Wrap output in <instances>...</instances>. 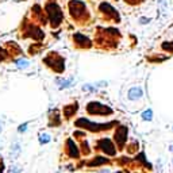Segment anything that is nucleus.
Masks as SVG:
<instances>
[{
    "label": "nucleus",
    "mask_w": 173,
    "mask_h": 173,
    "mask_svg": "<svg viewBox=\"0 0 173 173\" xmlns=\"http://www.w3.org/2000/svg\"><path fill=\"white\" fill-rule=\"evenodd\" d=\"M48 14H49L50 22H52V26H57L62 18L61 8L57 4H54V3H50V4H48Z\"/></svg>",
    "instance_id": "1"
},
{
    "label": "nucleus",
    "mask_w": 173,
    "mask_h": 173,
    "mask_svg": "<svg viewBox=\"0 0 173 173\" xmlns=\"http://www.w3.org/2000/svg\"><path fill=\"white\" fill-rule=\"evenodd\" d=\"M100 147H102V149L104 150L107 154H110V156H114V154H115L114 145H112V142H111L110 139H103V141H100Z\"/></svg>",
    "instance_id": "2"
},
{
    "label": "nucleus",
    "mask_w": 173,
    "mask_h": 173,
    "mask_svg": "<svg viewBox=\"0 0 173 173\" xmlns=\"http://www.w3.org/2000/svg\"><path fill=\"white\" fill-rule=\"evenodd\" d=\"M142 96V89L141 88H131L128 91V99H138V97Z\"/></svg>",
    "instance_id": "3"
},
{
    "label": "nucleus",
    "mask_w": 173,
    "mask_h": 173,
    "mask_svg": "<svg viewBox=\"0 0 173 173\" xmlns=\"http://www.w3.org/2000/svg\"><path fill=\"white\" fill-rule=\"evenodd\" d=\"M68 146H69V152H72V157H77V156H78V152H77L76 146H74L73 141L69 139V141H68Z\"/></svg>",
    "instance_id": "4"
},
{
    "label": "nucleus",
    "mask_w": 173,
    "mask_h": 173,
    "mask_svg": "<svg viewBox=\"0 0 173 173\" xmlns=\"http://www.w3.org/2000/svg\"><path fill=\"white\" fill-rule=\"evenodd\" d=\"M152 116H153V111L152 110H147V111H145L142 114V118L145 121H152Z\"/></svg>",
    "instance_id": "5"
},
{
    "label": "nucleus",
    "mask_w": 173,
    "mask_h": 173,
    "mask_svg": "<svg viewBox=\"0 0 173 173\" xmlns=\"http://www.w3.org/2000/svg\"><path fill=\"white\" fill-rule=\"evenodd\" d=\"M39 141H41V143H48L49 141H50V135H49V134H43V135H41Z\"/></svg>",
    "instance_id": "6"
},
{
    "label": "nucleus",
    "mask_w": 173,
    "mask_h": 173,
    "mask_svg": "<svg viewBox=\"0 0 173 173\" xmlns=\"http://www.w3.org/2000/svg\"><path fill=\"white\" fill-rule=\"evenodd\" d=\"M16 65H19V68H26L29 65L27 61H16Z\"/></svg>",
    "instance_id": "7"
},
{
    "label": "nucleus",
    "mask_w": 173,
    "mask_h": 173,
    "mask_svg": "<svg viewBox=\"0 0 173 173\" xmlns=\"http://www.w3.org/2000/svg\"><path fill=\"white\" fill-rule=\"evenodd\" d=\"M26 128H27V123L26 124H22L20 127H19V131H20V133H23V130H26Z\"/></svg>",
    "instance_id": "8"
},
{
    "label": "nucleus",
    "mask_w": 173,
    "mask_h": 173,
    "mask_svg": "<svg viewBox=\"0 0 173 173\" xmlns=\"http://www.w3.org/2000/svg\"><path fill=\"white\" fill-rule=\"evenodd\" d=\"M171 150H172V152H173V146H171Z\"/></svg>",
    "instance_id": "9"
},
{
    "label": "nucleus",
    "mask_w": 173,
    "mask_h": 173,
    "mask_svg": "<svg viewBox=\"0 0 173 173\" xmlns=\"http://www.w3.org/2000/svg\"><path fill=\"white\" fill-rule=\"evenodd\" d=\"M0 133H2V126H0Z\"/></svg>",
    "instance_id": "10"
}]
</instances>
